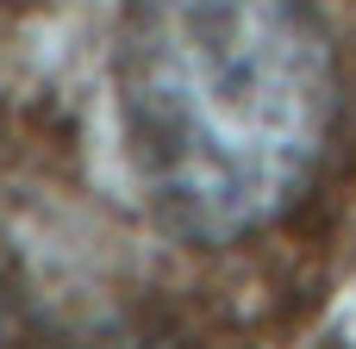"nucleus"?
<instances>
[{
  "label": "nucleus",
  "instance_id": "1",
  "mask_svg": "<svg viewBox=\"0 0 356 349\" xmlns=\"http://www.w3.org/2000/svg\"><path fill=\"white\" fill-rule=\"evenodd\" d=\"M113 87L131 181L181 244L275 225L338 131V56L313 0H125Z\"/></svg>",
  "mask_w": 356,
  "mask_h": 349
},
{
  "label": "nucleus",
  "instance_id": "2",
  "mask_svg": "<svg viewBox=\"0 0 356 349\" xmlns=\"http://www.w3.org/2000/svg\"><path fill=\"white\" fill-rule=\"evenodd\" d=\"M94 349H169V343H156V337H113V343H94Z\"/></svg>",
  "mask_w": 356,
  "mask_h": 349
}]
</instances>
